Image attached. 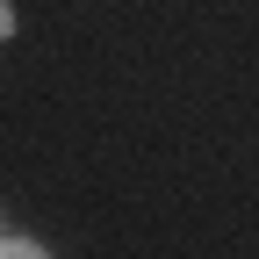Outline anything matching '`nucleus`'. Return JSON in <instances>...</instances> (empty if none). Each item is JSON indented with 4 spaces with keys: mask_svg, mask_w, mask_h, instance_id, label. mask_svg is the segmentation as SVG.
I'll return each mask as SVG.
<instances>
[{
    "mask_svg": "<svg viewBox=\"0 0 259 259\" xmlns=\"http://www.w3.org/2000/svg\"><path fill=\"white\" fill-rule=\"evenodd\" d=\"M0 259H44V245H29V238H8V245H0Z\"/></svg>",
    "mask_w": 259,
    "mask_h": 259,
    "instance_id": "1",
    "label": "nucleus"
}]
</instances>
